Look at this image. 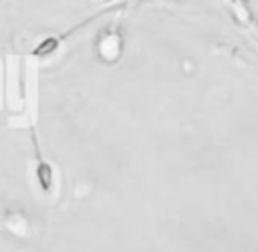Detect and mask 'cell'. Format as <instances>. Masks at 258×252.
I'll use <instances>...</instances> for the list:
<instances>
[{
  "label": "cell",
  "mask_w": 258,
  "mask_h": 252,
  "mask_svg": "<svg viewBox=\"0 0 258 252\" xmlns=\"http://www.w3.org/2000/svg\"><path fill=\"white\" fill-rule=\"evenodd\" d=\"M222 4L228 10L232 22L258 44V18H256L250 2L248 0H222Z\"/></svg>",
  "instance_id": "cell-1"
},
{
  "label": "cell",
  "mask_w": 258,
  "mask_h": 252,
  "mask_svg": "<svg viewBox=\"0 0 258 252\" xmlns=\"http://www.w3.org/2000/svg\"><path fill=\"white\" fill-rule=\"evenodd\" d=\"M54 46H56V38H46L40 46H38V54H46V52H50V50H54Z\"/></svg>",
  "instance_id": "cell-2"
}]
</instances>
